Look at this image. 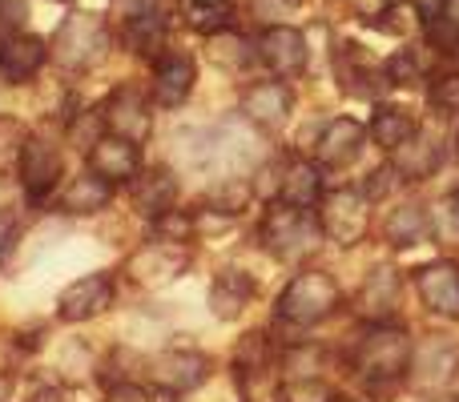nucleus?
Masks as SVG:
<instances>
[{"label": "nucleus", "instance_id": "f257e3e1", "mask_svg": "<svg viewBox=\"0 0 459 402\" xmlns=\"http://www.w3.org/2000/svg\"><path fill=\"white\" fill-rule=\"evenodd\" d=\"M411 350H415V342L407 330L375 322L355 346V371L371 382V390L395 387V382L407 379V371H411Z\"/></svg>", "mask_w": 459, "mask_h": 402}, {"label": "nucleus", "instance_id": "f03ea898", "mask_svg": "<svg viewBox=\"0 0 459 402\" xmlns=\"http://www.w3.org/2000/svg\"><path fill=\"white\" fill-rule=\"evenodd\" d=\"M342 306V290L331 274L323 269H302L290 278L282 294L274 302V314L290 326H318Z\"/></svg>", "mask_w": 459, "mask_h": 402}, {"label": "nucleus", "instance_id": "7ed1b4c3", "mask_svg": "<svg viewBox=\"0 0 459 402\" xmlns=\"http://www.w3.org/2000/svg\"><path fill=\"white\" fill-rule=\"evenodd\" d=\"M109 53V24L97 13H73L53 37V61L65 69H93Z\"/></svg>", "mask_w": 459, "mask_h": 402}, {"label": "nucleus", "instance_id": "20e7f679", "mask_svg": "<svg viewBox=\"0 0 459 402\" xmlns=\"http://www.w3.org/2000/svg\"><path fill=\"white\" fill-rule=\"evenodd\" d=\"M318 237H323L318 218H310V210H299V205L274 201L262 218V242L274 258H302L310 245H318Z\"/></svg>", "mask_w": 459, "mask_h": 402}, {"label": "nucleus", "instance_id": "39448f33", "mask_svg": "<svg viewBox=\"0 0 459 402\" xmlns=\"http://www.w3.org/2000/svg\"><path fill=\"white\" fill-rule=\"evenodd\" d=\"M318 226L334 245H359L371 229V198L363 190H334L318 198Z\"/></svg>", "mask_w": 459, "mask_h": 402}, {"label": "nucleus", "instance_id": "423d86ee", "mask_svg": "<svg viewBox=\"0 0 459 402\" xmlns=\"http://www.w3.org/2000/svg\"><path fill=\"white\" fill-rule=\"evenodd\" d=\"M16 174H21L24 198L32 205H40L56 190V182H61V150H56L48 137L29 133V141H24V150H21V161H16Z\"/></svg>", "mask_w": 459, "mask_h": 402}, {"label": "nucleus", "instance_id": "0eeeda50", "mask_svg": "<svg viewBox=\"0 0 459 402\" xmlns=\"http://www.w3.org/2000/svg\"><path fill=\"white\" fill-rule=\"evenodd\" d=\"M334 77H339L342 93L363 97V101L379 97L383 89L391 85L387 69H379V64L371 61V53H367L359 40H339V45H334Z\"/></svg>", "mask_w": 459, "mask_h": 402}, {"label": "nucleus", "instance_id": "6e6552de", "mask_svg": "<svg viewBox=\"0 0 459 402\" xmlns=\"http://www.w3.org/2000/svg\"><path fill=\"white\" fill-rule=\"evenodd\" d=\"M117 298V282H113L109 269H97V274H85L77 282H69L56 298V318L61 322H89V318L105 314Z\"/></svg>", "mask_w": 459, "mask_h": 402}, {"label": "nucleus", "instance_id": "1a4fd4ad", "mask_svg": "<svg viewBox=\"0 0 459 402\" xmlns=\"http://www.w3.org/2000/svg\"><path fill=\"white\" fill-rule=\"evenodd\" d=\"M101 121H105V133L113 137H126V141H137L142 145L153 129V117H150V93L134 85H121L105 97L101 105Z\"/></svg>", "mask_w": 459, "mask_h": 402}, {"label": "nucleus", "instance_id": "9d476101", "mask_svg": "<svg viewBox=\"0 0 459 402\" xmlns=\"http://www.w3.org/2000/svg\"><path fill=\"white\" fill-rule=\"evenodd\" d=\"M210 371H214V363L202 350H166L150 363V382L166 395H190L210 379Z\"/></svg>", "mask_w": 459, "mask_h": 402}, {"label": "nucleus", "instance_id": "9b49d317", "mask_svg": "<svg viewBox=\"0 0 459 402\" xmlns=\"http://www.w3.org/2000/svg\"><path fill=\"white\" fill-rule=\"evenodd\" d=\"M186 266H190V250H182V242H150L126 261V274L137 286L158 290V286L174 282Z\"/></svg>", "mask_w": 459, "mask_h": 402}, {"label": "nucleus", "instance_id": "f8f14e48", "mask_svg": "<svg viewBox=\"0 0 459 402\" xmlns=\"http://www.w3.org/2000/svg\"><path fill=\"white\" fill-rule=\"evenodd\" d=\"M415 290H420V302L431 314L459 318V261L439 258L420 266L415 269Z\"/></svg>", "mask_w": 459, "mask_h": 402}, {"label": "nucleus", "instance_id": "ddd939ff", "mask_svg": "<svg viewBox=\"0 0 459 402\" xmlns=\"http://www.w3.org/2000/svg\"><path fill=\"white\" fill-rule=\"evenodd\" d=\"M194 81H198V64L186 53H161L153 61V81H150V97L161 109H178L186 97L194 93Z\"/></svg>", "mask_w": 459, "mask_h": 402}, {"label": "nucleus", "instance_id": "4468645a", "mask_svg": "<svg viewBox=\"0 0 459 402\" xmlns=\"http://www.w3.org/2000/svg\"><path fill=\"white\" fill-rule=\"evenodd\" d=\"M258 56L274 77H299L307 69V37L290 24H270L258 40Z\"/></svg>", "mask_w": 459, "mask_h": 402}, {"label": "nucleus", "instance_id": "2eb2a0df", "mask_svg": "<svg viewBox=\"0 0 459 402\" xmlns=\"http://www.w3.org/2000/svg\"><path fill=\"white\" fill-rule=\"evenodd\" d=\"M290 109H294V97L282 81H254L242 93V117L262 129H282L290 121Z\"/></svg>", "mask_w": 459, "mask_h": 402}, {"label": "nucleus", "instance_id": "dca6fc26", "mask_svg": "<svg viewBox=\"0 0 459 402\" xmlns=\"http://www.w3.org/2000/svg\"><path fill=\"white\" fill-rule=\"evenodd\" d=\"M89 169H93L97 177H105L109 185L134 182V177L142 174V150H137V141L105 133L101 141L89 150Z\"/></svg>", "mask_w": 459, "mask_h": 402}, {"label": "nucleus", "instance_id": "f3484780", "mask_svg": "<svg viewBox=\"0 0 459 402\" xmlns=\"http://www.w3.org/2000/svg\"><path fill=\"white\" fill-rule=\"evenodd\" d=\"M363 145H367V129L359 125L355 117H334L331 125L318 133L315 158L323 169H347L351 161L363 153Z\"/></svg>", "mask_w": 459, "mask_h": 402}, {"label": "nucleus", "instance_id": "a211bd4d", "mask_svg": "<svg viewBox=\"0 0 459 402\" xmlns=\"http://www.w3.org/2000/svg\"><path fill=\"white\" fill-rule=\"evenodd\" d=\"M48 61V45L40 37H29V32H13V37L0 40V77L8 85H24L32 81Z\"/></svg>", "mask_w": 459, "mask_h": 402}, {"label": "nucleus", "instance_id": "6ab92c4d", "mask_svg": "<svg viewBox=\"0 0 459 402\" xmlns=\"http://www.w3.org/2000/svg\"><path fill=\"white\" fill-rule=\"evenodd\" d=\"M391 166H395V174L403 182H428L444 166V137H436L431 129H420L411 141L391 153Z\"/></svg>", "mask_w": 459, "mask_h": 402}, {"label": "nucleus", "instance_id": "aec40b11", "mask_svg": "<svg viewBox=\"0 0 459 402\" xmlns=\"http://www.w3.org/2000/svg\"><path fill=\"white\" fill-rule=\"evenodd\" d=\"M318 198H323V166L318 161H286L278 166V190H274V201H286V205H299V210H315Z\"/></svg>", "mask_w": 459, "mask_h": 402}, {"label": "nucleus", "instance_id": "412c9836", "mask_svg": "<svg viewBox=\"0 0 459 402\" xmlns=\"http://www.w3.org/2000/svg\"><path fill=\"white\" fill-rule=\"evenodd\" d=\"M129 201H134V210L150 221L161 218V213H169L178 205L174 174H166V169H142V174L129 182Z\"/></svg>", "mask_w": 459, "mask_h": 402}, {"label": "nucleus", "instance_id": "4be33fe9", "mask_svg": "<svg viewBox=\"0 0 459 402\" xmlns=\"http://www.w3.org/2000/svg\"><path fill=\"white\" fill-rule=\"evenodd\" d=\"M254 294H258V282L246 269H222L210 286V314L222 318V322H234V318L246 314Z\"/></svg>", "mask_w": 459, "mask_h": 402}, {"label": "nucleus", "instance_id": "5701e85b", "mask_svg": "<svg viewBox=\"0 0 459 402\" xmlns=\"http://www.w3.org/2000/svg\"><path fill=\"white\" fill-rule=\"evenodd\" d=\"M383 237H387V245H395V250H411V245L431 237V213L423 210L420 201L399 205V210H391L387 221H383Z\"/></svg>", "mask_w": 459, "mask_h": 402}, {"label": "nucleus", "instance_id": "b1692460", "mask_svg": "<svg viewBox=\"0 0 459 402\" xmlns=\"http://www.w3.org/2000/svg\"><path fill=\"white\" fill-rule=\"evenodd\" d=\"M367 133L375 137V145H379V150L395 153L399 145H407L415 133H420V121H415L411 109H403V105H379Z\"/></svg>", "mask_w": 459, "mask_h": 402}, {"label": "nucleus", "instance_id": "393cba45", "mask_svg": "<svg viewBox=\"0 0 459 402\" xmlns=\"http://www.w3.org/2000/svg\"><path fill=\"white\" fill-rule=\"evenodd\" d=\"M395 306H399V274L391 266L371 269L363 290H359V310H363L367 318H375V322H383Z\"/></svg>", "mask_w": 459, "mask_h": 402}, {"label": "nucleus", "instance_id": "a878e982", "mask_svg": "<svg viewBox=\"0 0 459 402\" xmlns=\"http://www.w3.org/2000/svg\"><path fill=\"white\" fill-rule=\"evenodd\" d=\"M113 201V185L105 177H97L93 169L81 177H73L69 190L61 193V210L65 213H77V218H89V213H101L105 205Z\"/></svg>", "mask_w": 459, "mask_h": 402}, {"label": "nucleus", "instance_id": "bb28decb", "mask_svg": "<svg viewBox=\"0 0 459 402\" xmlns=\"http://www.w3.org/2000/svg\"><path fill=\"white\" fill-rule=\"evenodd\" d=\"M126 45L134 48L137 56H153L158 61L161 48H166V16L153 8V13L129 16L126 21Z\"/></svg>", "mask_w": 459, "mask_h": 402}, {"label": "nucleus", "instance_id": "cd10ccee", "mask_svg": "<svg viewBox=\"0 0 459 402\" xmlns=\"http://www.w3.org/2000/svg\"><path fill=\"white\" fill-rule=\"evenodd\" d=\"M182 16L190 29L214 37L234 24V0H182Z\"/></svg>", "mask_w": 459, "mask_h": 402}, {"label": "nucleus", "instance_id": "c85d7f7f", "mask_svg": "<svg viewBox=\"0 0 459 402\" xmlns=\"http://www.w3.org/2000/svg\"><path fill=\"white\" fill-rule=\"evenodd\" d=\"M270 366H274V350H270L266 334H250V338H246L242 346H238V355H234V371H238V379L250 382V379H258V374H266Z\"/></svg>", "mask_w": 459, "mask_h": 402}, {"label": "nucleus", "instance_id": "c756f323", "mask_svg": "<svg viewBox=\"0 0 459 402\" xmlns=\"http://www.w3.org/2000/svg\"><path fill=\"white\" fill-rule=\"evenodd\" d=\"M387 81L391 85H399V89H411V85H423V81H431L428 77V61H423V53H415V48H403V53H395L387 64Z\"/></svg>", "mask_w": 459, "mask_h": 402}, {"label": "nucleus", "instance_id": "7c9ffc66", "mask_svg": "<svg viewBox=\"0 0 459 402\" xmlns=\"http://www.w3.org/2000/svg\"><path fill=\"white\" fill-rule=\"evenodd\" d=\"M278 402H334V390L318 374H290L278 387Z\"/></svg>", "mask_w": 459, "mask_h": 402}, {"label": "nucleus", "instance_id": "2f4dec72", "mask_svg": "<svg viewBox=\"0 0 459 402\" xmlns=\"http://www.w3.org/2000/svg\"><path fill=\"white\" fill-rule=\"evenodd\" d=\"M371 24L379 32H387V37H411L423 24V13L415 4H391L383 13H371Z\"/></svg>", "mask_w": 459, "mask_h": 402}, {"label": "nucleus", "instance_id": "473e14b6", "mask_svg": "<svg viewBox=\"0 0 459 402\" xmlns=\"http://www.w3.org/2000/svg\"><path fill=\"white\" fill-rule=\"evenodd\" d=\"M210 56H214V64H222V69H242L246 61H250V53H246V40L238 37L234 29H222L210 37Z\"/></svg>", "mask_w": 459, "mask_h": 402}, {"label": "nucleus", "instance_id": "72a5a7b5", "mask_svg": "<svg viewBox=\"0 0 459 402\" xmlns=\"http://www.w3.org/2000/svg\"><path fill=\"white\" fill-rule=\"evenodd\" d=\"M428 101L444 117H459V73H439L428 85Z\"/></svg>", "mask_w": 459, "mask_h": 402}, {"label": "nucleus", "instance_id": "f704fd0d", "mask_svg": "<svg viewBox=\"0 0 459 402\" xmlns=\"http://www.w3.org/2000/svg\"><path fill=\"white\" fill-rule=\"evenodd\" d=\"M150 226H153V234H158V242H190V237L198 234V221H194L190 213H182L178 205L169 213H161V218H153Z\"/></svg>", "mask_w": 459, "mask_h": 402}, {"label": "nucleus", "instance_id": "c9c22d12", "mask_svg": "<svg viewBox=\"0 0 459 402\" xmlns=\"http://www.w3.org/2000/svg\"><path fill=\"white\" fill-rule=\"evenodd\" d=\"M24 141H29V129H24L16 117H0V174L21 161Z\"/></svg>", "mask_w": 459, "mask_h": 402}, {"label": "nucleus", "instance_id": "e433bc0d", "mask_svg": "<svg viewBox=\"0 0 459 402\" xmlns=\"http://www.w3.org/2000/svg\"><path fill=\"white\" fill-rule=\"evenodd\" d=\"M431 234L436 242H447V245H459V193L444 198L431 213Z\"/></svg>", "mask_w": 459, "mask_h": 402}, {"label": "nucleus", "instance_id": "4c0bfd02", "mask_svg": "<svg viewBox=\"0 0 459 402\" xmlns=\"http://www.w3.org/2000/svg\"><path fill=\"white\" fill-rule=\"evenodd\" d=\"M246 198H250V185L246 182H230V185H218L214 190V210H222V213H238L246 205Z\"/></svg>", "mask_w": 459, "mask_h": 402}, {"label": "nucleus", "instance_id": "58836bf2", "mask_svg": "<svg viewBox=\"0 0 459 402\" xmlns=\"http://www.w3.org/2000/svg\"><path fill=\"white\" fill-rule=\"evenodd\" d=\"M318 366H323V350L318 346H294L286 355V371L290 374H318Z\"/></svg>", "mask_w": 459, "mask_h": 402}, {"label": "nucleus", "instance_id": "ea45409f", "mask_svg": "<svg viewBox=\"0 0 459 402\" xmlns=\"http://www.w3.org/2000/svg\"><path fill=\"white\" fill-rule=\"evenodd\" d=\"M29 21V4L24 0H0V37H13Z\"/></svg>", "mask_w": 459, "mask_h": 402}, {"label": "nucleus", "instance_id": "a19ab883", "mask_svg": "<svg viewBox=\"0 0 459 402\" xmlns=\"http://www.w3.org/2000/svg\"><path fill=\"white\" fill-rule=\"evenodd\" d=\"M105 402H150V395H145L142 387H134V382H117Z\"/></svg>", "mask_w": 459, "mask_h": 402}, {"label": "nucleus", "instance_id": "79ce46f5", "mask_svg": "<svg viewBox=\"0 0 459 402\" xmlns=\"http://www.w3.org/2000/svg\"><path fill=\"white\" fill-rule=\"evenodd\" d=\"M113 4H117V13L126 16H142V13H153V8H158V0H113Z\"/></svg>", "mask_w": 459, "mask_h": 402}, {"label": "nucleus", "instance_id": "37998d69", "mask_svg": "<svg viewBox=\"0 0 459 402\" xmlns=\"http://www.w3.org/2000/svg\"><path fill=\"white\" fill-rule=\"evenodd\" d=\"M294 4H299V0H254V8H258L262 16H282V13H290Z\"/></svg>", "mask_w": 459, "mask_h": 402}, {"label": "nucleus", "instance_id": "c03bdc74", "mask_svg": "<svg viewBox=\"0 0 459 402\" xmlns=\"http://www.w3.org/2000/svg\"><path fill=\"white\" fill-rule=\"evenodd\" d=\"M32 402H69V395H65V390H56V387H48V390H40Z\"/></svg>", "mask_w": 459, "mask_h": 402}, {"label": "nucleus", "instance_id": "a18cd8bd", "mask_svg": "<svg viewBox=\"0 0 459 402\" xmlns=\"http://www.w3.org/2000/svg\"><path fill=\"white\" fill-rule=\"evenodd\" d=\"M411 4H415V8H420V13H423V16H436V13H439V8H444V0H411Z\"/></svg>", "mask_w": 459, "mask_h": 402}, {"label": "nucleus", "instance_id": "49530a36", "mask_svg": "<svg viewBox=\"0 0 459 402\" xmlns=\"http://www.w3.org/2000/svg\"><path fill=\"white\" fill-rule=\"evenodd\" d=\"M439 13H444L447 21H455V24H459V0H444V8H439Z\"/></svg>", "mask_w": 459, "mask_h": 402}, {"label": "nucleus", "instance_id": "de8ad7c7", "mask_svg": "<svg viewBox=\"0 0 459 402\" xmlns=\"http://www.w3.org/2000/svg\"><path fill=\"white\" fill-rule=\"evenodd\" d=\"M428 402H459V398H428Z\"/></svg>", "mask_w": 459, "mask_h": 402}, {"label": "nucleus", "instance_id": "09e8293b", "mask_svg": "<svg viewBox=\"0 0 459 402\" xmlns=\"http://www.w3.org/2000/svg\"><path fill=\"white\" fill-rule=\"evenodd\" d=\"M334 402H355V398H339V395H334Z\"/></svg>", "mask_w": 459, "mask_h": 402}, {"label": "nucleus", "instance_id": "8fccbe9b", "mask_svg": "<svg viewBox=\"0 0 459 402\" xmlns=\"http://www.w3.org/2000/svg\"><path fill=\"white\" fill-rule=\"evenodd\" d=\"M455 158H459V133H455Z\"/></svg>", "mask_w": 459, "mask_h": 402}]
</instances>
